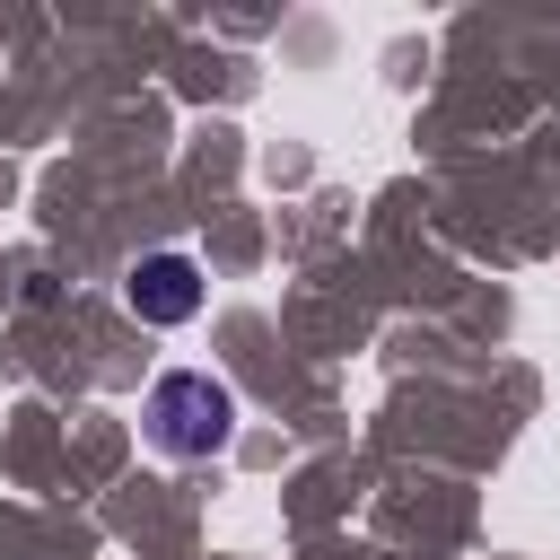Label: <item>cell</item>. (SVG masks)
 Returning a JSON list of instances; mask_svg holds the SVG:
<instances>
[{
	"label": "cell",
	"mask_w": 560,
	"mask_h": 560,
	"mask_svg": "<svg viewBox=\"0 0 560 560\" xmlns=\"http://www.w3.org/2000/svg\"><path fill=\"white\" fill-rule=\"evenodd\" d=\"M131 315L140 324H192L201 315V262L192 254H140V271H131Z\"/></svg>",
	"instance_id": "7a4b0ae2"
},
{
	"label": "cell",
	"mask_w": 560,
	"mask_h": 560,
	"mask_svg": "<svg viewBox=\"0 0 560 560\" xmlns=\"http://www.w3.org/2000/svg\"><path fill=\"white\" fill-rule=\"evenodd\" d=\"M140 429H149L158 455L201 464V455H219V446L236 438V394H228V376H210V368H166V376L149 385V402H140Z\"/></svg>",
	"instance_id": "6da1fadb"
}]
</instances>
